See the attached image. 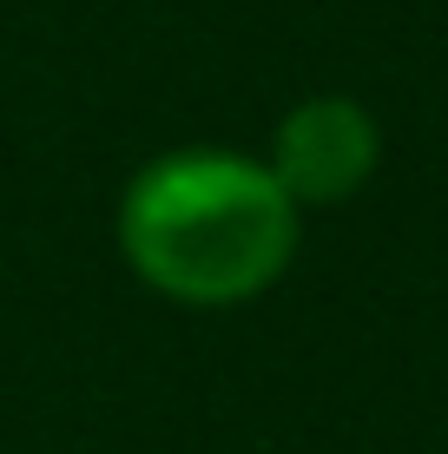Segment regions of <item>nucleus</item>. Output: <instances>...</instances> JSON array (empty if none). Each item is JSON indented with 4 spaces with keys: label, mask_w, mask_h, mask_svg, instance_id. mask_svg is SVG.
<instances>
[{
    "label": "nucleus",
    "mask_w": 448,
    "mask_h": 454,
    "mask_svg": "<svg viewBox=\"0 0 448 454\" xmlns=\"http://www.w3.org/2000/svg\"><path fill=\"white\" fill-rule=\"evenodd\" d=\"M382 159V132L343 92L290 106L277 125V152H271V178L290 192V205H343L369 184V171Z\"/></svg>",
    "instance_id": "2"
},
{
    "label": "nucleus",
    "mask_w": 448,
    "mask_h": 454,
    "mask_svg": "<svg viewBox=\"0 0 448 454\" xmlns=\"http://www.w3.org/2000/svg\"><path fill=\"white\" fill-rule=\"evenodd\" d=\"M119 244L152 290L218 309L271 290L297 250V205L271 165L238 152H172L132 178Z\"/></svg>",
    "instance_id": "1"
}]
</instances>
